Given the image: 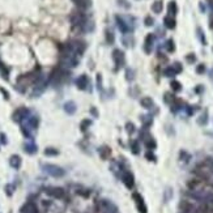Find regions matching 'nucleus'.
<instances>
[{
  "mask_svg": "<svg viewBox=\"0 0 213 213\" xmlns=\"http://www.w3.org/2000/svg\"><path fill=\"white\" fill-rule=\"evenodd\" d=\"M71 22L72 25L75 28H80V29H84L85 25L88 24V18H86L85 13L80 12V11H76L71 14Z\"/></svg>",
  "mask_w": 213,
  "mask_h": 213,
  "instance_id": "f257e3e1",
  "label": "nucleus"
},
{
  "mask_svg": "<svg viewBox=\"0 0 213 213\" xmlns=\"http://www.w3.org/2000/svg\"><path fill=\"white\" fill-rule=\"evenodd\" d=\"M43 170H45L48 175L54 177V178H62L65 175V171L63 170L62 167L56 166V165H51V163H47V165H43Z\"/></svg>",
  "mask_w": 213,
  "mask_h": 213,
  "instance_id": "f03ea898",
  "label": "nucleus"
},
{
  "mask_svg": "<svg viewBox=\"0 0 213 213\" xmlns=\"http://www.w3.org/2000/svg\"><path fill=\"white\" fill-rule=\"evenodd\" d=\"M67 77H68V72H67L64 68H62V67H60V68H58L54 73L51 75V81L55 85H58V84H62L63 81H65Z\"/></svg>",
  "mask_w": 213,
  "mask_h": 213,
  "instance_id": "7ed1b4c3",
  "label": "nucleus"
},
{
  "mask_svg": "<svg viewBox=\"0 0 213 213\" xmlns=\"http://www.w3.org/2000/svg\"><path fill=\"white\" fill-rule=\"evenodd\" d=\"M132 197H133V200L136 201L137 211H139L140 213H147L148 211H147V207H145V204H144L143 196L140 195V193H137V192H133V193H132Z\"/></svg>",
  "mask_w": 213,
  "mask_h": 213,
  "instance_id": "20e7f679",
  "label": "nucleus"
},
{
  "mask_svg": "<svg viewBox=\"0 0 213 213\" xmlns=\"http://www.w3.org/2000/svg\"><path fill=\"white\" fill-rule=\"evenodd\" d=\"M113 60L115 63V65L118 67H123L124 64V54H123V51H120L119 48H115V50L113 51Z\"/></svg>",
  "mask_w": 213,
  "mask_h": 213,
  "instance_id": "39448f33",
  "label": "nucleus"
},
{
  "mask_svg": "<svg viewBox=\"0 0 213 213\" xmlns=\"http://www.w3.org/2000/svg\"><path fill=\"white\" fill-rule=\"evenodd\" d=\"M46 192L47 195L55 197V199H63L64 197V190L62 187H48Z\"/></svg>",
  "mask_w": 213,
  "mask_h": 213,
  "instance_id": "423d86ee",
  "label": "nucleus"
},
{
  "mask_svg": "<svg viewBox=\"0 0 213 213\" xmlns=\"http://www.w3.org/2000/svg\"><path fill=\"white\" fill-rule=\"evenodd\" d=\"M76 86L80 90H86V89H88V86H89V79H88V76H86V75H80L76 79Z\"/></svg>",
  "mask_w": 213,
  "mask_h": 213,
  "instance_id": "0eeeda50",
  "label": "nucleus"
},
{
  "mask_svg": "<svg viewBox=\"0 0 213 213\" xmlns=\"http://www.w3.org/2000/svg\"><path fill=\"white\" fill-rule=\"evenodd\" d=\"M153 43H154V36L152 33H149V34L145 37V41H144V51L147 52V54H151L152 52Z\"/></svg>",
  "mask_w": 213,
  "mask_h": 213,
  "instance_id": "6e6552de",
  "label": "nucleus"
},
{
  "mask_svg": "<svg viewBox=\"0 0 213 213\" xmlns=\"http://www.w3.org/2000/svg\"><path fill=\"white\" fill-rule=\"evenodd\" d=\"M28 114H29V111L25 107L17 109L13 113V120H14V122H21L22 119H26L28 118Z\"/></svg>",
  "mask_w": 213,
  "mask_h": 213,
  "instance_id": "1a4fd4ad",
  "label": "nucleus"
},
{
  "mask_svg": "<svg viewBox=\"0 0 213 213\" xmlns=\"http://www.w3.org/2000/svg\"><path fill=\"white\" fill-rule=\"evenodd\" d=\"M115 20H117V25H118L119 30L122 32L123 34H128V33L131 32V28L128 26V24L125 22L120 16H117V17H115Z\"/></svg>",
  "mask_w": 213,
  "mask_h": 213,
  "instance_id": "9d476101",
  "label": "nucleus"
},
{
  "mask_svg": "<svg viewBox=\"0 0 213 213\" xmlns=\"http://www.w3.org/2000/svg\"><path fill=\"white\" fill-rule=\"evenodd\" d=\"M21 213H38V208L37 205L34 204V203H32V201H28L26 204H24L21 207Z\"/></svg>",
  "mask_w": 213,
  "mask_h": 213,
  "instance_id": "9b49d317",
  "label": "nucleus"
},
{
  "mask_svg": "<svg viewBox=\"0 0 213 213\" xmlns=\"http://www.w3.org/2000/svg\"><path fill=\"white\" fill-rule=\"evenodd\" d=\"M122 181H123V183L125 185V187H127V188H132L133 187V183H135L133 182V175L129 171H124L123 173Z\"/></svg>",
  "mask_w": 213,
  "mask_h": 213,
  "instance_id": "f8f14e48",
  "label": "nucleus"
},
{
  "mask_svg": "<svg viewBox=\"0 0 213 213\" xmlns=\"http://www.w3.org/2000/svg\"><path fill=\"white\" fill-rule=\"evenodd\" d=\"M76 110H77V107H76V103L73 102V101H68V102L64 103V111L67 114L73 115L76 113Z\"/></svg>",
  "mask_w": 213,
  "mask_h": 213,
  "instance_id": "ddd939ff",
  "label": "nucleus"
},
{
  "mask_svg": "<svg viewBox=\"0 0 213 213\" xmlns=\"http://www.w3.org/2000/svg\"><path fill=\"white\" fill-rule=\"evenodd\" d=\"M9 165H11L13 169H20L21 166V158L20 156H17V154H13L9 158Z\"/></svg>",
  "mask_w": 213,
  "mask_h": 213,
  "instance_id": "4468645a",
  "label": "nucleus"
},
{
  "mask_svg": "<svg viewBox=\"0 0 213 213\" xmlns=\"http://www.w3.org/2000/svg\"><path fill=\"white\" fill-rule=\"evenodd\" d=\"M140 103H141V106L144 109H152L153 107V99L151 98V97H143L141 99H140Z\"/></svg>",
  "mask_w": 213,
  "mask_h": 213,
  "instance_id": "2eb2a0df",
  "label": "nucleus"
},
{
  "mask_svg": "<svg viewBox=\"0 0 213 213\" xmlns=\"http://www.w3.org/2000/svg\"><path fill=\"white\" fill-rule=\"evenodd\" d=\"M167 12H169V16H171V17H174L178 13V7H177V3L174 2V0L167 4Z\"/></svg>",
  "mask_w": 213,
  "mask_h": 213,
  "instance_id": "dca6fc26",
  "label": "nucleus"
},
{
  "mask_svg": "<svg viewBox=\"0 0 213 213\" xmlns=\"http://www.w3.org/2000/svg\"><path fill=\"white\" fill-rule=\"evenodd\" d=\"M163 24H165V26L167 29H174L175 28V18L171 17V16H166L163 18Z\"/></svg>",
  "mask_w": 213,
  "mask_h": 213,
  "instance_id": "f3484780",
  "label": "nucleus"
},
{
  "mask_svg": "<svg viewBox=\"0 0 213 213\" xmlns=\"http://www.w3.org/2000/svg\"><path fill=\"white\" fill-rule=\"evenodd\" d=\"M163 9V3L161 2V0H156L153 4H152V11L154 13H161Z\"/></svg>",
  "mask_w": 213,
  "mask_h": 213,
  "instance_id": "a211bd4d",
  "label": "nucleus"
},
{
  "mask_svg": "<svg viewBox=\"0 0 213 213\" xmlns=\"http://www.w3.org/2000/svg\"><path fill=\"white\" fill-rule=\"evenodd\" d=\"M73 3H75L79 8H81V9H86V8H89V7H90V4H92L90 0H73Z\"/></svg>",
  "mask_w": 213,
  "mask_h": 213,
  "instance_id": "6ab92c4d",
  "label": "nucleus"
},
{
  "mask_svg": "<svg viewBox=\"0 0 213 213\" xmlns=\"http://www.w3.org/2000/svg\"><path fill=\"white\" fill-rule=\"evenodd\" d=\"M24 151H25L26 153L29 154H33V153H36L37 152V145L36 144H33V143H26L25 145H24Z\"/></svg>",
  "mask_w": 213,
  "mask_h": 213,
  "instance_id": "aec40b11",
  "label": "nucleus"
},
{
  "mask_svg": "<svg viewBox=\"0 0 213 213\" xmlns=\"http://www.w3.org/2000/svg\"><path fill=\"white\" fill-rule=\"evenodd\" d=\"M163 75H165L166 77H174V76L177 75V72L174 71L173 67H167V68L163 69Z\"/></svg>",
  "mask_w": 213,
  "mask_h": 213,
  "instance_id": "412c9836",
  "label": "nucleus"
},
{
  "mask_svg": "<svg viewBox=\"0 0 213 213\" xmlns=\"http://www.w3.org/2000/svg\"><path fill=\"white\" fill-rule=\"evenodd\" d=\"M99 154H101V157L102 158H107L110 156V149L107 147H102V148H99Z\"/></svg>",
  "mask_w": 213,
  "mask_h": 213,
  "instance_id": "4be33fe9",
  "label": "nucleus"
},
{
  "mask_svg": "<svg viewBox=\"0 0 213 213\" xmlns=\"http://www.w3.org/2000/svg\"><path fill=\"white\" fill-rule=\"evenodd\" d=\"M106 41H107V43H110V45H113V43H114L115 37H114V34H113V32L106 30Z\"/></svg>",
  "mask_w": 213,
  "mask_h": 213,
  "instance_id": "5701e85b",
  "label": "nucleus"
},
{
  "mask_svg": "<svg viewBox=\"0 0 213 213\" xmlns=\"http://www.w3.org/2000/svg\"><path fill=\"white\" fill-rule=\"evenodd\" d=\"M165 47H166V50H167L169 52H173L174 50H175V46H174V41H173V39H167Z\"/></svg>",
  "mask_w": 213,
  "mask_h": 213,
  "instance_id": "b1692460",
  "label": "nucleus"
},
{
  "mask_svg": "<svg viewBox=\"0 0 213 213\" xmlns=\"http://www.w3.org/2000/svg\"><path fill=\"white\" fill-rule=\"evenodd\" d=\"M197 38L200 39V42L203 45H207V41H205V37H204V33H203L201 28H197Z\"/></svg>",
  "mask_w": 213,
  "mask_h": 213,
  "instance_id": "393cba45",
  "label": "nucleus"
},
{
  "mask_svg": "<svg viewBox=\"0 0 213 213\" xmlns=\"http://www.w3.org/2000/svg\"><path fill=\"white\" fill-rule=\"evenodd\" d=\"M139 149H140V147H139V143L136 141V140L131 141V151H132L135 154H137L139 153Z\"/></svg>",
  "mask_w": 213,
  "mask_h": 213,
  "instance_id": "a878e982",
  "label": "nucleus"
},
{
  "mask_svg": "<svg viewBox=\"0 0 213 213\" xmlns=\"http://www.w3.org/2000/svg\"><path fill=\"white\" fill-rule=\"evenodd\" d=\"M117 2H118V6L124 8V9H129L131 8V4L128 3V0H117Z\"/></svg>",
  "mask_w": 213,
  "mask_h": 213,
  "instance_id": "bb28decb",
  "label": "nucleus"
},
{
  "mask_svg": "<svg viewBox=\"0 0 213 213\" xmlns=\"http://www.w3.org/2000/svg\"><path fill=\"white\" fill-rule=\"evenodd\" d=\"M170 85H171L174 92H181L182 90V85H181V83H178V81H171Z\"/></svg>",
  "mask_w": 213,
  "mask_h": 213,
  "instance_id": "cd10ccee",
  "label": "nucleus"
},
{
  "mask_svg": "<svg viewBox=\"0 0 213 213\" xmlns=\"http://www.w3.org/2000/svg\"><path fill=\"white\" fill-rule=\"evenodd\" d=\"M141 122H143V124L145 125V127H149V125L152 124V118L151 117H141Z\"/></svg>",
  "mask_w": 213,
  "mask_h": 213,
  "instance_id": "c85d7f7f",
  "label": "nucleus"
},
{
  "mask_svg": "<svg viewBox=\"0 0 213 213\" xmlns=\"http://www.w3.org/2000/svg\"><path fill=\"white\" fill-rule=\"evenodd\" d=\"M45 154L46 156H56L58 151L55 148H47V149H45Z\"/></svg>",
  "mask_w": 213,
  "mask_h": 213,
  "instance_id": "c756f323",
  "label": "nucleus"
},
{
  "mask_svg": "<svg viewBox=\"0 0 213 213\" xmlns=\"http://www.w3.org/2000/svg\"><path fill=\"white\" fill-rule=\"evenodd\" d=\"M92 124V122L90 120H88V119H85V120H83L81 122V125H80V128H81V131H86V128L89 127V125Z\"/></svg>",
  "mask_w": 213,
  "mask_h": 213,
  "instance_id": "7c9ffc66",
  "label": "nucleus"
},
{
  "mask_svg": "<svg viewBox=\"0 0 213 213\" xmlns=\"http://www.w3.org/2000/svg\"><path fill=\"white\" fill-rule=\"evenodd\" d=\"M13 191H14V186L13 185H7L6 186V193L8 196H12L13 195Z\"/></svg>",
  "mask_w": 213,
  "mask_h": 213,
  "instance_id": "2f4dec72",
  "label": "nucleus"
},
{
  "mask_svg": "<svg viewBox=\"0 0 213 213\" xmlns=\"http://www.w3.org/2000/svg\"><path fill=\"white\" fill-rule=\"evenodd\" d=\"M207 122H208V118H207V114H205V113L203 114V115H201V117H200L199 119H197V123H199V124H201V125L207 124Z\"/></svg>",
  "mask_w": 213,
  "mask_h": 213,
  "instance_id": "473e14b6",
  "label": "nucleus"
},
{
  "mask_svg": "<svg viewBox=\"0 0 213 213\" xmlns=\"http://www.w3.org/2000/svg\"><path fill=\"white\" fill-rule=\"evenodd\" d=\"M165 102H166V103H174V102H175V98H174L171 94L166 93V94H165Z\"/></svg>",
  "mask_w": 213,
  "mask_h": 213,
  "instance_id": "72a5a7b5",
  "label": "nucleus"
},
{
  "mask_svg": "<svg viewBox=\"0 0 213 213\" xmlns=\"http://www.w3.org/2000/svg\"><path fill=\"white\" fill-rule=\"evenodd\" d=\"M173 68H174V71H175L177 73H179V72H182V64H181V63H174Z\"/></svg>",
  "mask_w": 213,
  "mask_h": 213,
  "instance_id": "f704fd0d",
  "label": "nucleus"
},
{
  "mask_svg": "<svg viewBox=\"0 0 213 213\" xmlns=\"http://www.w3.org/2000/svg\"><path fill=\"white\" fill-rule=\"evenodd\" d=\"M186 59H187V62H188V63H195V60H196V56H195V54H188Z\"/></svg>",
  "mask_w": 213,
  "mask_h": 213,
  "instance_id": "c9c22d12",
  "label": "nucleus"
},
{
  "mask_svg": "<svg viewBox=\"0 0 213 213\" xmlns=\"http://www.w3.org/2000/svg\"><path fill=\"white\" fill-rule=\"evenodd\" d=\"M153 24H154V20H153L152 17H149V16L145 17V25H147V26H152Z\"/></svg>",
  "mask_w": 213,
  "mask_h": 213,
  "instance_id": "e433bc0d",
  "label": "nucleus"
},
{
  "mask_svg": "<svg viewBox=\"0 0 213 213\" xmlns=\"http://www.w3.org/2000/svg\"><path fill=\"white\" fill-rule=\"evenodd\" d=\"M196 72H197V73H204V72H205V65L204 64H199L196 67Z\"/></svg>",
  "mask_w": 213,
  "mask_h": 213,
  "instance_id": "4c0bfd02",
  "label": "nucleus"
},
{
  "mask_svg": "<svg viewBox=\"0 0 213 213\" xmlns=\"http://www.w3.org/2000/svg\"><path fill=\"white\" fill-rule=\"evenodd\" d=\"M133 79V71H131V69H127V80H132Z\"/></svg>",
  "mask_w": 213,
  "mask_h": 213,
  "instance_id": "58836bf2",
  "label": "nucleus"
},
{
  "mask_svg": "<svg viewBox=\"0 0 213 213\" xmlns=\"http://www.w3.org/2000/svg\"><path fill=\"white\" fill-rule=\"evenodd\" d=\"M97 84H98V89L102 88V79H101V75H97Z\"/></svg>",
  "mask_w": 213,
  "mask_h": 213,
  "instance_id": "ea45409f",
  "label": "nucleus"
},
{
  "mask_svg": "<svg viewBox=\"0 0 213 213\" xmlns=\"http://www.w3.org/2000/svg\"><path fill=\"white\" fill-rule=\"evenodd\" d=\"M0 92H2V93H3V95H4V98H6V99H9V93H8V92H7L6 89L0 88Z\"/></svg>",
  "mask_w": 213,
  "mask_h": 213,
  "instance_id": "a19ab883",
  "label": "nucleus"
},
{
  "mask_svg": "<svg viewBox=\"0 0 213 213\" xmlns=\"http://www.w3.org/2000/svg\"><path fill=\"white\" fill-rule=\"evenodd\" d=\"M127 131H128L129 133H131V132H133V131H135V125H133V124H131V123H128V124H127Z\"/></svg>",
  "mask_w": 213,
  "mask_h": 213,
  "instance_id": "79ce46f5",
  "label": "nucleus"
},
{
  "mask_svg": "<svg viewBox=\"0 0 213 213\" xmlns=\"http://www.w3.org/2000/svg\"><path fill=\"white\" fill-rule=\"evenodd\" d=\"M0 141H2V144H7V139L4 133H0Z\"/></svg>",
  "mask_w": 213,
  "mask_h": 213,
  "instance_id": "37998d69",
  "label": "nucleus"
},
{
  "mask_svg": "<svg viewBox=\"0 0 213 213\" xmlns=\"http://www.w3.org/2000/svg\"><path fill=\"white\" fill-rule=\"evenodd\" d=\"M170 197H171V190H170V188H167V190H166V197H165V200L167 201Z\"/></svg>",
  "mask_w": 213,
  "mask_h": 213,
  "instance_id": "c03bdc74",
  "label": "nucleus"
},
{
  "mask_svg": "<svg viewBox=\"0 0 213 213\" xmlns=\"http://www.w3.org/2000/svg\"><path fill=\"white\" fill-rule=\"evenodd\" d=\"M145 157L149 158V161H154V158H156V157H154L152 153H147V154H145Z\"/></svg>",
  "mask_w": 213,
  "mask_h": 213,
  "instance_id": "a18cd8bd",
  "label": "nucleus"
},
{
  "mask_svg": "<svg viewBox=\"0 0 213 213\" xmlns=\"http://www.w3.org/2000/svg\"><path fill=\"white\" fill-rule=\"evenodd\" d=\"M209 6H211V9H212V13H213V0H209Z\"/></svg>",
  "mask_w": 213,
  "mask_h": 213,
  "instance_id": "49530a36",
  "label": "nucleus"
},
{
  "mask_svg": "<svg viewBox=\"0 0 213 213\" xmlns=\"http://www.w3.org/2000/svg\"><path fill=\"white\" fill-rule=\"evenodd\" d=\"M200 9H201V12H205V8L203 6V3H200Z\"/></svg>",
  "mask_w": 213,
  "mask_h": 213,
  "instance_id": "de8ad7c7",
  "label": "nucleus"
},
{
  "mask_svg": "<svg viewBox=\"0 0 213 213\" xmlns=\"http://www.w3.org/2000/svg\"><path fill=\"white\" fill-rule=\"evenodd\" d=\"M211 75H212V76H211V77H212V80H213V69H212V71H211Z\"/></svg>",
  "mask_w": 213,
  "mask_h": 213,
  "instance_id": "09e8293b",
  "label": "nucleus"
}]
</instances>
